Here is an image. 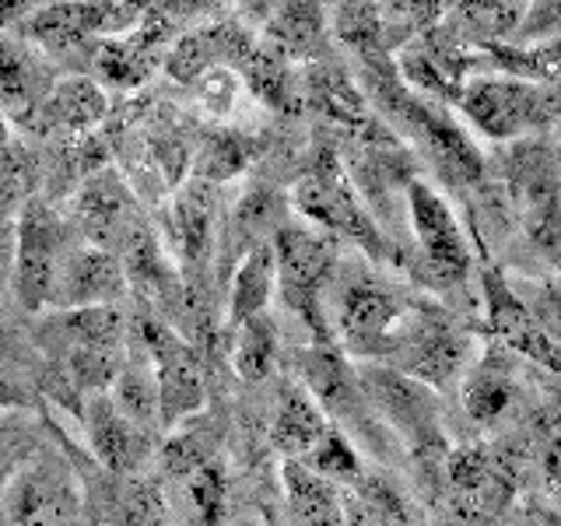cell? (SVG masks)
I'll return each instance as SVG.
<instances>
[{"label": "cell", "mask_w": 561, "mask_h": 526, "mask_svg": "<svg viewBox=\"0 0 561 526\" xmlns=\"http://www.w3.org/2000/svg\"><path fill=\"white\" fill-rule=\"evenodd\" d=\"M39 8V0H0V28H11Z\"/></svg>", "instance_id": "35"}, {"label": "cell", "mask_w": 561, "mask_h": 526, "mask_svg": "<svg viewBox=\"0 0 561 526\" xmlns=\"http://www.w3.org/2000/svg\"><path fill=\"white\" fill-rule=\"evenodd\" d=\"M53 70L35 49L0 39V113L25 119L53 88Z\"/></svg>", "instance_id": "21"}, {"label": "cell", "mask_w": 561, "mask_h": 526, "mask_svg": "<svg viewBox=\"0 0 561 526\" xmlns=\"http://www.w3.org/2000/svg\"><path fill=\"white\" fill-rule=\"evenodd\" d=\"M403 201H408V218L417 239V274H425L428 285L438 288H453L467 281L473 256H470V242L463 236L460 221H456L453 207L438 197V193L425 180H408L403 186Z\"/></svg>", "instance_id": "10"}, {"label": "cell", "mask_w": 561, "mask_h": 526, "mask_svg": "<svg viewBox=\"0 0 561 526\" xmlns=\"http://www.w3.org/2000/svg\"><path fill=\"white\" fill-rule=\"evenodd\" d=\"M110 400L116 403V411L134 421L137 428H158L162 421H158V382H154V368L151 362L140 355V358H123L119 373L113 376V386L110 390Z\"/></svg>", "instance_id": "28"}, {"label": "cell", "mask_w": 561, "mask_h": 526, "mask_svg": "<svg viewBox=\"0 0 561 526\" xmlns=\"http://www.w3.org/2000/svg\"><path fill=\"white\" fill-rule=\"evenodd\" d=\"M228 320L225 327L232 330L245 320H253V316L267 312L271 298L277 291V267H274V250L271 242L256 245V250L242 253L236 271L228 274Z\"/></svg>", "instance_id": "24"}, {"label": "cell", "mask_w": 561, "mask_h": 526, "mask_svg": "<svg viewBox=\"0 0 561 526\" xmlns=\"http://www.w3.org/2000/svg\"><path fill=\"white\" fill-rule=\"evenodd\" d=\"M11 526H84L88 491L60 456L43 453L18 467L4 484Z\"/></svg>", "instance_id": "7"}, {"label": "cell", "mask_w": 561, "mask_h": 526, "mask_svg": "<svg viewBox=\"0 0 561 526\" xmlns=\"http://www.w3.org/2000/svg\"><path fill=\"white\" fill-rule=\"evenodd\" d=\"M534 0H460L456 25L449 28L456 39H470L473 46L502 43L508 32H516L530 11Z\"/></svg>", "instance_id": "26"}, {"label": "cell", "mask_w": 561, "mask_h": 526, "mask_svg": "<svg viewBox=\"0 0 561 526\" xmlns=\"http://www.w3.org/2000/svg\"><path fill=\"white\" fill-rule=\"evenodd\" d=\"M298 464H306L309 470H316L320 478L333 481L337 488H351L368 470L365 456L358 453V446L351 443V438L341 428H333V425L323 432L320 443H316Z\"/></svg>", "instance_id": "31"}, {"label": "cell", "mask_w": 561, "mask_h": 526, "mask_svg": "<svg viewBox=\"0 0 561 526\" xmlns=\"http://www.w3.org/2000/svg\"><path fill=\"white\" fill-rule=\"evenodd\" d=\"M280 488H285V513H280V519H288L295 526H344L341 516L344 488L320 478L306 464L298 460L280 464Z\"/></svg>", "instance_id": "22"}, {"label": "cell", "mask_w": 561, "mask_h": 526, "mask_svg": "<svg viewBox=\"0 0 561 526\" xmlns=\"http://www.w3.org/2000/svg\"><path fill=\"white\" fill-rule=\"evenodd\" d=\"M347 4H376V0H337V8H347Z\"/></svg>", "instance_id": "38"}, {"label": "cell", "mask_w": 561, "mask_h": 526, "mask_svg": "<svg viewBox=\"0 0 561 526\" xmlns=\"http://www.w3.org/2000/svg\"><path fill=\"white\" fill-rule=\"evenodd\" d=\"M481 302H484V327L505 351H513L523 362L540 365L554 373L558 368V341L554 327H548L537 316V309L526 302L516 288L508 285L505 274L495 267H481Z\"/></svg>", "instance_id": "13"}, {"label": "cell", "mask_w": 561, "mask_h": 526, "mask_svg": "<svg viewBox=\"0 0 561 526\" xmlns=\"http://www.w3.org/2000/svg\"><path fill=\"white\" fill-rule=\"evenodd\" d=\"M218 239V186L190 175L162 210V245L183 267H204Z\"/></svg>", "instance_id": "15"}, {"label": "cell", "mask_w": 561, "mask_h": 526, "mask_svg": "<svg viewBox=\"0 0 561 526\" xmlns=\"http://www.w3.org/2000/svg\"><path fill=\"white\" fill-rule=\"evenodd\" d=\"M470 362H473V338L463 327H456L435 309L428 312L411 309L400 327V338L390 351V358L382 365H393L397 373L425 382L432 390H443V386L456 382L467 373Z\"/></svg>", "instance_id": "9"}, {"label": "cell", "mask_w": 561, "mask_h": 526, "mask_svg": "<svg viewBox=\"0 0 561 526\" xmlns=\"http://www.w3.org/2000/svg\"><path fill=\"white\" fill-rule=\"evenodd\" d=\"M11 145V130H8V116L0 113V148H8Z\"/></svg>", "instance_id": "37"}, {"label": "cell", "mask_w": 561, "mask_h": 526, "mask_svg": "<svg viewBox=\"0 0 561 526\" xmlns=\"http://www.w3.org/2000/svg\"><path fill=\"white\" fill-rule=\"evenodd\" d=\"M295 373L298 386L320 403V411L333 428H341L351 443L368 446V453L386 456L390 453V432L376 418V411L368 408L362 379H358V365H351V358L337 344H309L306 351L295 355Z\"/></svg>", "instance_id": "3"}, {"label": "cell", "mask_w": 561, "mask_h": 526, "mask_svg": "<svg viewBox=\"0 0 561 526\" xmlns=\"http://www.w3.org/2000/svg\"><path fill=\"white\" fill-rule=\"evenodd\" d=\"M137 351L154 368L158 421L165 428H175L180 421L201 414L207 397L201 351L175 330H169L162 320H154V316H140L137 320Z\"/></svg>", "instance_id": "8"}, {"label": "cell", "mask_w": 561, "mask_h": 526, "mask_svg": "<svg viewBox=\"0 0 561 526\" xmlns=\"http://www.w3.org/2000/svg\"><path fill=\"white\" fill-rule=\"evenodd\" d=\"M127 291L130 288H127V277H123L116 253L95 250V245H67L49 306H57V309L116 306Z\"/></svg>", "instance_id": "18"}, {"label": "cell", "mask_w": 561, "mask_h": 526, "mask_svg": "<svg viewBox=\"0 0 561 526\" xmlns=\"http://www.w3.org/2000/svg\"><path fill=\"white\" fill-rule=\"evenodd\" d=\"M358 379L368 408L386 425V432L397 435L417 460H438L449 449L443 408L432 386L417 382L411 376L397 373L393 365L365 362L358 365Z\"/></svg>", "instance_id": "5"}, {"label": "cell", "mask_w": 561, "mask_h": 526, "mask_svg": "<svg viewBox=\"0 0 561 526\" xmlns=\"http://www.w3.org/2000/svg\"><path fill=\"white\" fill-rule=\"evenodd\" d=\"M519 408V382L495 351L478 362H470L463 373V411L470 414L473 425L495 428L505 425L508 414Z\"/></svg>", "instance_id": "20"}, {"label": "cell", "mask_w": 561, "mask_h": 526, "mask_svg": "<svg viewBox=\"0 0 561 526\" xmlns=\"http://www.w3.org/2000/svg\"><path fill=\"white\" fill-rule=\"evenodd\" d=\"M408 312L411 306L382 277L368 271L341 274L337 263L327 288V323L344 355H355L365 362H386L400 338V327L408 320Z\"/></svg>", "instance_id": "1"}, {"label": "cell", "mask_w": 561, "mask_h": 526, "mask_svg": "<svg viewBox=\"0 0 561 526\" xmlns=\"http://www.w3.org/2000/svg\"><path fill=\"white\" fill-rule=\"evenodd\" d=\"M175 502L193 526H221L225 516V473L215 460H204L183 473H172Z\"/></svg>", "instance_id": "29"}, {"label": "cell", "mask_w": 561, "mask_h": 526, "mask_svg": "<svg viewBox=\"0 0 561 526\" xmlns=\"http://www.w3.org/2000/svg\"><path fill=\"white\" fill-rule=\"evenodd\" d=\"M105 116H110V99H105L102 84L95 78L75 75V78L53 81L46 99L35 105L22 123L43 134L60 130V134L84 137V134H92Z\"/></svg>", "instance_id": "19"}, {"label": "cell", "mask_w": 561, "mask_h": 526, "mask_svg": "<svg viewBox=\"0 0 561 526\" xmlns=\"http://www.w3.org/2000/svg\"><path fill=\"white\" fill-rule=\"evenodd\" d=\"M70 221L88 245L105 253H119L145 228L140 197L116 169H95L84 175L70 204Z\"/></svg>", "instance_id": "12"}, {"label": "cell", "mask_w": 561, "mask_h": 526, "mask_svg": "<svg viewBox=\"0 0 561 526\" xmlns=\"http://www.w3.org/2000/svg\"><path fill=\"white\" fill-rule=\"evenodd\" d=\"M113 0H53L25 18V35L53 57H75L110 32Z\"/></svg>", "instance_id": "16"}, {"label": "cell", "mask_w": 561, "mask_h": 526, "mask_svg": "<svg viewBox=\"0 0 561 526\" xmlns=\"http://www.w3.org/2000/svg\"><path fill=\"white\" fill-rule=\"evenodd\" d=\"M256 155H260V137L242 130H210L201 140L197 155H193V175L218 186L250 169Z\"/></svg>", "instance_id": "27"}, {"label": "cell", "mask_w": 561, "mask_h": 526, "mask_svg": "<svg viewBox=\"0 0 561 526\" xmlns=\"http://www.w3.org/2000/svg\"><path fill=\"white\" fill-rule=\"evenodd\" d=\"M81 425L88 435V449H92L99 470L113 473V478H130V473L148 460V438L151 432L137 428L134 421H127L110 393L84 397L81 403Z\"/></svg>", "instance_id": "17"}, {"label": "cell", "mask_w": 561, "mask_h": 526, "mask_svg": "<svg viewBox=\"0 0 561 526\" xmlns=\"http://www.w3.org/2000/svg\"><path fill=\"white\" fill-rule=\"evenodd\" d=\"M277 526H295V523H288V519H280V523H277Z\"/></svg>", "instance_id": "39"}, {"label": "cell", "mask_w": 561, "mask_h": 526, "mask_svg": "<svg viewBox=\"0 0 561 526\" xmlns=\"http://www.w3.org/2000/svg\"><path fill=\"white\" fill-rule=\"evenodd\" d=\"M193 88H197V99L210 116H228L239 95V75L232 67H210Z\"/></svg>", "instance_id": "33"}, {"label": "cell", "mask_w": 561, "mask_h": 526, "mask_svg": "<svg viewBox=\"0 0 561 526\" xmlns=\"http://www.w3.org/2000/svg\"><path fill=\"white\" fill-rule=\"evenodd\" d=\"M320 0H280L277 14L271 18V46H277L280 53H306L320 43Z\"/></svg>", "instance_id": "32"}, {"label": "cell", "mask_w": 561, "mask_h": 526, "mask_svg": "<svg viewBox=\"0 0 561 526\" xmlns=\"http://www.w3.org/2000/svg\"><path fill=\"white\" fill-rule=\"evenodd\" d=\"M25 403V397L14 390V386H8V382H0V411H11V408H22Z\"/></svg>", "instance_id": "36"}, {"label": "cell", "mask_w": 561, "mask_h": 526, "mask_svg": "<svg viewBox=\"0 0 561 526\" xmlns=\"http://www.w3.org/2000/svg\"><path fill=\"white\" fill-rule=\"evenodd\" d=\"M386 8H390V18L397 25L428 28L453 8V0H386Z\"/></svg>", "instance_id": "34"}, {"label": "cell", "mask_w": 561, "mask_h": 526, "mask_svg": "<svg viewBox=\"0 0 561 526\" xmlns=\"http://www.w3.org/2000/svg\"><path fill=\"white\" fill-rule=\"evenodd\" d=\"M456 105L491 140H516L534 130H551L558 113L554 81L537 84L505 75L463 81Z\"/></svg>", "instance_id": "6"}, {"label": "cell", "mask_w": 561, "mask_h": 526, "mask_svg": "<svg viewBox=\"0 0 561 526\" xmlns=\"http://www.w3.org/2000/svg\"><path fill=\"white\" fill-rule=\"evenodd\" d=\"M327 428H330L327 414L302 386L298 382L280 386L274 421H271V443L277 453H285V460H302V456L320 443Z\"/></svg>", "instance_id": "23"}, {"label": "cell", "mask_w": 561, "mask_h": 526, "mask_svg": "<svg viewBox=\"0 0 561 526\" xmlns=\"http://www.w3.org/2000/svg\"><path fill=\"white\" fill-rule=\"evenodd\" d=\"M232 365L245 382H260L277 365V327L267 312L232 327Z\"/></svg>", "instance_id": "30"}, {"label": "cell", "mask_w": 561, "mask_h": 526, "mask_svg": "<svg viewBox=\"0 0 561 526\" xmlns=\"http://www.w3.org/2000/svg\"><path fill=\"white\" fill-rule=\"evenodd\" d=\"M288 201L280 197L277 190L271 186H253L245 197L236 204L232 221L221 232L225 245H239V256L256 250V245L271 242L277 236V228L285 225L288 218Z\"/></svg>", "instance_id": "25"}, {"label": "cell", "mask_w": 561, "mask_h": 526, "mask_svg": "<svg viewBox=\"0 0 561 526\" xmlns=\"http://www.w3.org/2000/svg\"><path fill=\"white\" fill-rule=\"evenodd\" d=\"M175 43V22L158 14H145L134 28L116 32L113 39H102L92 49V70L113 88L145 84L154 67H162L169 46Z\"/></svg>", "instance_id": "14"}, {"label": "cell", "mask_w": 561, "mask_h": 526, "mask_svg": "<svg viewBox=\"0 0 561 526\" xmlns=\"http://www.w3.org/2000/svg\"><path fill=\"white\" fill-rule=\"evenodd\" d=\"M70 245L67 221L43 201H28L18 218V242H14V295L25 309H43L53 298L60 260Z\"/></svg>", "instance_id": "11"}, {"label": "cell", "mask_w": 561, "mask_h": 526, "mask_svg": "<svg viewBox=\"0 0 561 526\" xmlns=\"http://www.w3.org/2000/svg\"><path fill=\"white\" fill-rule=\"evenodd\" d=\"M271 250L280 302L306 323V330H312V344H330L333 333L327 323V288L341 263L337 236H330L316 225L285 221L271 239Z\"/></svg>", "instance_id": "2"}, {"label": "cell", "mask_w": 561, "mask_h": 526, "mask_svg": "<svg viewBox=\"0 0 561 526\" xmlns=\"http://www.w3.org/2000/svg\"><path fill=\"white\" fill-rule=\"evenodd\" d=\"M291 207L302 218H309V225L362 245L373 260L390 256L379 225L365 210L355 180H351V172L341 165V158L333 148H320L312 155L309 169L298 175V183L291 186Z\"/></svg>", "instance_id": "4"}]
</instances>
